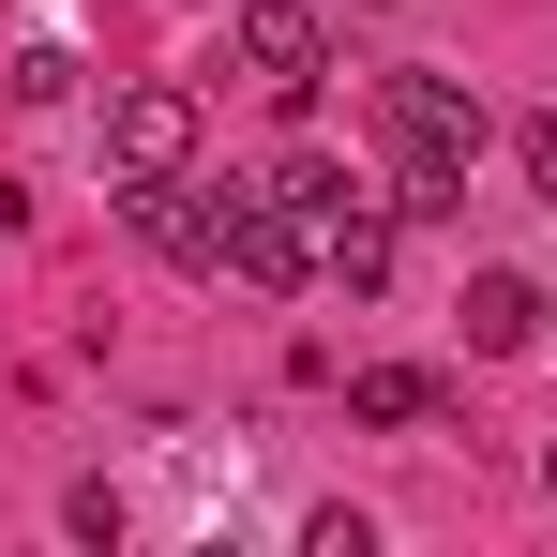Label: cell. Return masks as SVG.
<instances>
[{"label":"cell","mask_w":557,"mask_h":557,"mask_svg":"<svg viewBox=\"0 0 557 557\" xmlns=\"http://www.w3.org/2000/svg\"><path fill=\"white\" fill-rule=\"evenodd\" d=\"M453 317H467V347H482V362H528V347H543V317H557V301H543L528 272H467V301H453Z\"/></svg>","instance_id":"obj_6"},{"label":"cell","mask_w":557,"mask_h":557,"mask_svg":"<svg viewBox=\"0 0 557 557\" xmlns=\"http://www.w3.org/2000/svg\"><path fill=\"white\" fill-rule=\"evenodd\" d=\"M226 286H257V301L317 286V211H286L272 182H242V211H226Z\"/></svg>","instance_id":"obj_3"},{"label":"cell","mask_w":557,"mask_h":557,"mask_svg":"<svg viewBox=\"0 0 557 557\" xmlns=\"http://www.w3.org/2000/svg\"><path fill=\"white\" fill-rule=\"evenodd\" d=\"M512 166H528V196L557 211V106H543V121H512Z\"/></svg>","instance_id":"obj_10"},{"label":"cell","mask_w":557,"mask_h":557,"mask_svg":"<svg viewBox=\"0 0 557 557\" xmlns=\"http://www.w3.org/2000/svg\"><path fill=\"white\" fill-rule=\"evenodd\" d=\"M347 422H376V437L437 422V376H422V362H362V376H347Z\"/></svg>","instance_id":"obj_8"},{"label":"cell","mask_w":557,"mask_h":557,"mask_svg":"<svg viewBox=\"0 0 557 557\" xmlns=\"http://www.w3.org/2000/svg\"><path fill=\"white\" fill-rule=\"evenodd\" d=\"M376 136H392V166H407V211H453L497 121H482L467 76H422V61H407V76H376Z\"/></svg>","instance_id":"obj_1"},{"label":"cell","mask_w":557,"mask_h":557,"mask_svg":"<svg viewBox=\"0 0 557 557\" xmlns=\"http://www.w3.org/2000/svg\"><path fill=\"white\" fill-rule=\"evenodd\" d=\"M272 196H286V211H317V226H332V211H347V166H332V151H286V166H272Z\"/></svg>","instance_id":"obj_9"},{"label":"cell","mask_w":557,"mask_h":557,"mask_svg":"<svg viewBox=\"0 0 557 557\" xmlns=\"http://www.w3.org/2000/svg\"><path fill=\"white\" fill-rule=\"evenodd\" d=\"M317 272L347 286V301H376V286H392V226H376L362 196H347V211H332V226H317Z\"/></svg>","instance_id":"obj_7"},{"label":"cell","mask_w":557,"mask_h":557,"mask_svg":"<svg viewBox=\"0 0 557 557\" xmlns=\"http://www.w3.org/2000/svg\"><path fill=\"white\" fill-rule=\"evenodd\" d=\"M226 211H242V182H136V226L182 272H226Z\"/></svg>","instance_id":"obj_5"},{"label":"cell","mask_w":557,"mask_h":557,"mask_svg":"<svg viewBox=\"0 0 557 557\" xmlns=\"http://www.w3.org/2000/svg\"><path fill=\"white\" fill-rule=\"evenodd\" d=\"M226 61H242L272 106H317V76H332V30H317L301 0H226Z\"/></svg>","instance_id":"obj_2"},{"label":"cell","mask_w":557,"mask_h":557,"mask_svg":"<svg viewBox=\"0 0 557 557\" xmlns=\"http://www.w3.org/2000/svg\"><path fill=\"white\" fill-rule=\"evenodd\" d=\"M0 226H15V196H0Z\"/></svg>","instance_id":"obj_12"},{"label":"cell","mask_w":557,"mask_h":557,"mask_svg":"<svg viewBox=\"0 0 557 557\" xmlns=\"http://www.w3.org/2000/svg\"><path fill=\"white\" fill-rule=\"evenodd\" d=\"M543 497H557V453H543Z\"/></svg>","instance_id":"obj_11"},{"label":"cell","mask_w":557,"mask_h":557,"mask_svg":"<svg viewBox=\"0 0 557 557\" xmlns=\"http://www.w3.org/2000/svg\"><path fill=\"white\" fill-rule=\"evenodd\" d=\"M182 166H196V91L151 76V91L106 106V182H121V196H136V182H182Z\"/></svg>","instance_id":"obj_4"}]
</instances>
